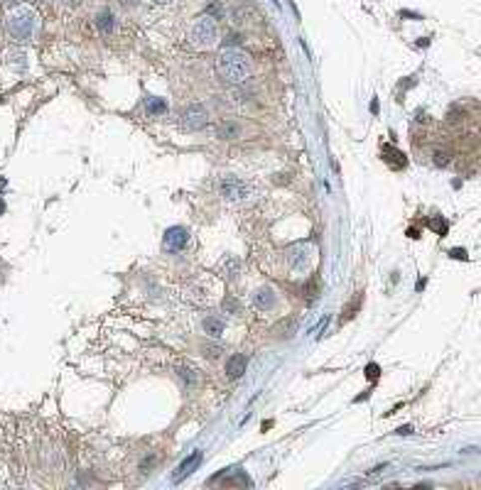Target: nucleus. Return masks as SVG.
<instances>
[{
    "mask_svg": "<svg viewBox=\"0 0 481 490\" xmlns=\"http://www.w3.org/2000/svg\"><path fill=\"white\" fill-rule=\"evenodd\" d=\"M120 2H123V7H133L135 5V0H120Z\"/></svg>",
    "mask_w": 481,
    "mask_h": 490,
    "instance_id": "nucleus-28",
    "label": "nucleus"
},
{
    "mask_svg": "<svg viewBox=\"0 0 481 490\" xmlns=\"http://www.w3.org/2000/svg\"><path fill=\"white\" fill-rule=\"evenodd\" d=\"M250 302H253V307H255L258 312H268V309L275 307V289L272 287H258L253 292Z\"/></svg>",
    "mask_w": 481,
    "mask_h": 490,
    "instance_id": "nucleus-7",
    "label": "nucleus"
},
{
    "mask_svg": "<svg viewBox=\"0 0 481 490\" xmlns=\"http://www.w3.org/2000/svg\"><path fill=\"white\" fill-rule=\"evenodd\" d=\"M145 106H148V113H150V116H162V113H167V103H165L162 98H148Z\"/></svg>",
    "mask_w": 481,
    "mask_h": 490,
    "instance_id": "nucleus-16",
    "label": "nucleus"
},
{
    "mask_svg": "<svg viewBox=\"0 0 481 490\" xmlns=\"http://www.w3.org/2000/svg\"><path fill=\"white\" fill-rule=\"evenodd\" d=\"M231 17H234V22H236V25L248 22V7H243V5H234V10H231Z\"/></svg>",
    "mask_w": 481,
    "mask_h": 490,
    "instance_id": "nucleus-19",
    "label": "nucleus"
},
{
    "mask_svg": "<svg viewBox=\"0 0 481 490\" xmlns=\"http://www.w3.org/2000/svg\"><path fill=\"white\" fill-rule=\"evenodd\" d=\"M34 29V15L30 10H22V12H15L10 17V32L17 37V39H27Z\"/></svg>",
    "mask_w": 481,
    "mask_h": 490,
    "instance_id": "nucleus-5",
    "label": "nucleus"
},
{
    "mask_svg": "<svg viewBox=\"0 0 481 490\" xmlns=\"http://www.w3.org/2000/svg\"><path fill=\"white\" fill-rule=\"evenodd\" d=\"M450 255H454V258H459V260L467 258V255H464V250H450Z\"/></svg>",
    "mask_w": 481,
    "mask_h": 490,
    "instance_id": "nucleus-27",
    "label": "nucleus"
},
{
    "mask_svg": "<svg viewBox=\"0 0 481 490\" xmlns=\"http://www.w3.org/2000/svg\"><path fill=\"white\" fill-rule=\"evenodd\" d=\"M378 375H381V368H378L376 363L366 365V377H368V380H378Z\"/></svg>",
    "mask_w": 481,
    "mask_h": 490,
    "instance_id": "nucleus-24",
    "label": "nucleus"
},
{
    "mask_svg": "<svg viewBox=\"0 0 481 490\" xmlns=\"http://www.w3.org/2000/svg\"><path fill=\"white\" fill-rule=\"evenodd\" d=\"M202 326H204V333H209L211 338H219V336L224 333V328H226L224 319H216V317H207Z\"/></svg>",
    "mask_w": 481,
    "mask_h": 490,
    "instance_id": "nucleus-12",
    "label": "nucleus"
},
{
    "mask_svg": "<svg viewBox=\"0 0 481 490\" xmlns=\"http://www.w3.org/2000/svg\"><path fill=\"white\" fill-rule=\"evenodd\" d=\"M0 2H2V5H15L17 0H0Z\"/></svg>",
    "mask_w": 481,
    "mask_h": 490,
    "instance_id": "nucleus-29",
    "label": "nucleus"
},
{
    "mask_svg": "<svg viewBox=\"0 0 481 490\" xmlns=\"http://www.w3.org/2000/svg\"><path fill=\"white\" fill-rule=\"evenodd\" d=\"M398 434H400V436H408V434H413V427H410V424H405V427H400V429H398Z\"/></svg>",
    "mask_w": 481,
    "mask_h": 490,
    "instance_id": "nucleus-26",
    "label": "nucleus"
},
{
    "mask_svg": "<svg viewBox=\"0 0 481 490\" xmlns=\"http://www.w3.org/2000/svg\"><path fill=\"white\" fill-rule=\"evenodd\" d=\"M199 463H202V451H194L192 456H187V459L180 463V473H177V478H184L187 473H192V468H194V466H199Z\"/></svg>",
    "mask_w": 481,
    "mask_h": 490,
    "instance_id": "nucleus-14",
    "label": "nucleus"
},
{
    "mask_svg": "<svg viewBox=\"0 0 481 490\" xmlns=\"http://www.w3.org/2000/svg\"><path fill=\"white\" fill-rule=\"evenodd\" d=\"M207 15H209L211 20H221V17H224V5H221L219 0L209 2V5H207Z\"/></svg>",
    "mask_w": 481,
    "mask_h": 490,
    "instance_id": "nucleus-20",
    "label": "nucleus"
},
{
    "mask_svg": "<svg viewBox=\"0 0 481 490\" xmlns=\"http://www.w3.org/2000/svg\"><path fill=\"white\" fill-rule=\"evenodd\" d=\"M240 133V128L236 123H221V125H216V138H221V140H236Z\"/></svg>",
    "mask_w": 481,
    "mask_h": 490,
    "instance_id": "nucleus-13",
    "label": "nucleus"
},
{
    "mask_svg": "<svg viewBox=\"0 0 481 490\" xmlns=\"http://www.w3.org/2000/svg\"><path fill=\"white\" fill-rule=\"evenodd\" d=\"M221 312L224 314H240V302L234 297V294H226L221 299Z\"/></svg>",
    "mask_w": 481,
    "mask_h": 490,
    "instance_id": "nucleus-15",
    "label": "nucleus"
},
{
    "mask_svg": "<svg viewBox=\"0 0 481 490\" xmlns=\"http://www.w3.org/2000/svg\"><path fill=\"white\" fill-rule=\"evenodd\" d=\"M432 162H435V167H440V169H445V167L450 164V155H447L445 150H437V152L432 155Z\"/></svg>",
    "mask_w": 481,
    "mask_h": 490,
    "instance_id": "nucleus-21",
    "label": "nucleus"
},
{
    "mask_svg": "<svg viewBox=\"0 0 481 490\" xmlns=\"http://www.w3.org/2000/svg\"><path fill=\"white\" fill-rule=\"evenodd\" d=\"M287 262H290V267L295 270V272H300V270H307L309 267V253H307V248H292L290 253H287Z\"/></svg>",
    "mask_w": 481,
    "mask_h": 490,
    "instance_id": "nucleus-9",
    "label": "nucleus"
},
{
    "mask_svg": "<svg viewBox=\"0 0 481 490\" xmlns=\"http://www.w3.org/2000/svg\"><path fill=\"white\" fill-rule=\"evenodd\" d=\"M240 42H243V37H240V34H229V37L224 39V44H226V49H234V47H239Z\"/></svg>",
    "mask_w": 481,
    "mask_h": 490,
    "instance_id": "nucleus-23",
    "label": "nucleus"
},
{
    "mask_svg": "<svg viewBox=\"0 0 481 490\" xmlns=\"http://www.w3.org/2000/svg\"><path fill=\"white\" fill-rule=\"evenodd\" d=\"M207 123H209V113H207V108H204L202 103H192V106L184 108V113H182V125H184L187 130H202Z\"/></svg>",
    "mask_w": 481,
    "mask_h": 490,
    "instance_id": "nucleus-4",
    "label": "nucleus"
},
{
    "mask_svg": "<svg viewBox=\"0 0 481 490\" xmlns=\"http://www.w3.org/2000/svg\"><path fill=\"white\" fill-rule=\"evenodd\" d=\"M155 463H157V456H155V454H150V456H148L145 461L140 463V471H143V473H148V471H150V468H152V466H155Z\"/></svg>",
    "mask_w": 481,
    "mask_h": 490,
    "instance_id": "nucleus-25",
    "label": "nucleus"
},
{
    "mask_svg": "<svg viewBox=\"0 0 481 490\" xmlns=\"http://www.w3.org/2000/svg\"><path fill=\"white\" fill-rule=\"evenodd\" d=\"M155 2H170V0H155Z\"/></svg>",
    "mask_w": 481,
    "mask_h": 490,
    "instance_id": "nucleus-31",
    "label": "nucleus"
},
{
    "mask_svg": "<svg viewBox=\"0 0 481 490\" xmlns=\"http://www.w3.org/2000/svg\"><path fill=\"white\" fill-rule=\"evenodd\" d=\"M187 240H189L187 228L175 226V228H170V231L165 233V250H167V253H177V250H182V248L187 245Z\"/></svg>",
    "mask_w": 481,
    "mask_h": 490,
    "instance_id": "nucleus-6",
    "label": "nucleus"
},
{
    "mask_svg": "<svg viewBox=\"0 0 481 490\" xmlns=\"http://www.w3.org/2000/svg\"><path fill=\"white\" fill-rule=\"evenodd\" d=\"M177 375L184 380V385H187V387H192V385H197V382H199V375L194 373L192 368H187V365H180V368H177Z\"/></svg>",
    "mask_w": 481,
    "mask_h": 490,
    "instance_id": "nucleus-17",
    "label": "nucleus"
},
{
    "mask_svg": "<svg viewBox=\"0 0 481 490\" xmlns=\"http://www.w3.org/2000/svg\"><path fill=\"white\" fill-rule=\"evenodd\" d=\"M245 368H248V358H245L243 353H236V355H231L229 363H226V375L234 377V380H239V377H243Z\"/></svg>",
    "mask_w": 481,
    "mask_h": 490,
    "instance_id": "nucleus-8",
    "label": "nucleus"
},
{
    "mask_svg": "<svg viewBox=\"0 0 481 490\" xmlns=\"http://www.w3.org/2000/svg\"><path fill=\"white\" fill-rule=\"evenodd\" d=\"M2 211H5V203L0 201V213H2Z\"/></svg>",
    "mask_w": 481,
    "mask_h": 490,
    "instance_id": "nucleus-30",
    "label": "nucleus"
},
{
    "mask_svg": "<svg viewBox=\"0 0 481 490\" xmlns=\"http://www.w3.org/2000/svg\"><path fill=\"white\" fill-rule=\"evenodd\" d=\"M219 191H221V196L224 199H229V201H243V199H248L250 196V186L239 179V176H224L221 181H219Z\"/></svg>",
    "mask_w": 481,
    "mask_h": 490,
    "instance_id": "nucleus-3",
    "label": "nucleus"
},
{
    "mask_svg": "<svg viewBox=\"0 0 481 490\" xmlns=\"http://www.w3.org/2000/svg\"><path fill=\"white\" fill-rule=\"evenodd\" d=\"M202 350H204V355H207L209 360H219V358H221V353H224V348L219 346V343H204Z\"/></svg>",
    "mask_w": 481,
    "mask_h": 490,
    "instance_id": "nucleus-18",
    "label": "nucleus"
},
{
    "mask_svg": "<svg viewBox=\"0 0 481 490\" xmlns=\"http://www.w3.org/2000/svg\"><path fill=\"white\" fill-rule=\"evenodd\" d=\"M189 39L194 47L199 49H207L216 42V22L211 20L209 15H202L194 25H192V32H189Z\"/></svg>",
    "mask_w": 481,
    "mask_h": 490,
    "instance_id": "nucleus-2",
    "label": "nucleus"
},
{
    "mask_svg": "<svg viewBox=\"0 0 481 490\" xmlns=\"http://www.w3.org/2000/svg\"><path fill=\"white\" fill-rule=\"evenodd\" d=\"M219 71L224 74V79H229V81H234V84H240V81H245V79L250 76L253 61H250V57H248L243 49H239V47L224 49L221 57H219Z\"/></svg>",
    "mask_w": 481,
    "mask_h": 490,
    "instance_id": "nucleus-1",
    "label": "nucleus"
},
{
    "mask_svg": "<svg viewBox=\"0 0 481 490\" xmlns=\"http://www.w3.org/2000/svg\"><path fill=\"white\" fill-rule=\"evenodd\" d=\"M239 270H240V262L236 258H229L226 260V275L229 277H236L239 275Z\"/></svg>",
    "mask_w": 481,
    "mask_h": 490,
    "instance_id": "nucleus-22",
    "label": "nucleus"
},
{
    "mask_svg": "<svg viewBox=\"0 0 481 490\" xmlns=\"http://www.w3.org/2000/svg\"><path fill=\"white\" fill-rule=\"evenodd\" d=\"M96 27H98V32H103V34H111V32L116 29V15H113V10L103 7V10L96 15Z\"/></svg>",
    "mask_w": 481,
    "mask_h": 490,
    "instance_id": "nucleus-10",
    "label": "nucleus"
},
{
    "mask_svg": "<svg viewBox=\"0 0 481 490\" xmlns=\"http://www.w3.org/2000/svg\"><path fill=\"white\" fill-rule=\"evenodd\" d=\"M295 328H297V321L292 317H287V319H282V321H277L275 326H272V333L277 336V338H290L292 333H295Z\"/></svg>",
    "mask_w": 481,
    "mask_h": 490,
    "instance_id": "nucleus-11",
    "label": "nucleus"
}]
</instances>
